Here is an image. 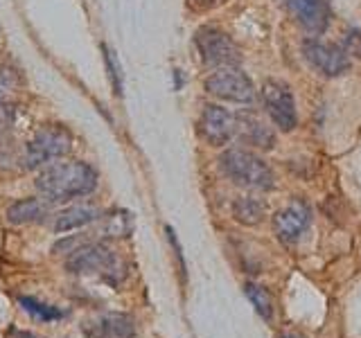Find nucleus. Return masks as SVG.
<instances>
[{"instance_id": "nucleus-1", "label": "nucleus", "mask_w": 361, "mask_h": 338, "mask_svg": "<svg viewBox=\"0 0 361 338\" xmlns=\"http://www.w3.org/2000/svg\"><path fill=\"white\" fill-rule=\"evenodd\" d=\"M97 187V174L88 163L66 161L43 167L37 176V189L43 201L66 203L90 194Z\"/></svg>"}, {"instance_id": "nucleus-2", "label": "nucleus", "mask_w": 361, "mask_h": 338, "mask_svg": "<svg viewBox=\"0 0 361 338\" xmlns=\"http://www.w3.org/2000/svg\"><path fill=\"white\" fill-rule=\"evenodd\" d=\"M219 167L235 185L246 187V189L267 192V189H274L276 185L274 169H271L257 154L248 149H240V146H233V149L224 151L219 158Z\"/></svg>"}, {"instance_id": "nucleus-3", "label": "nucleus", "mask_w": 361, "mask_h": 338, "mask_svg": "<svg viewBox=\"0 0 361 338\" xmlns=\"http://www.w3.org/2000/svg\"><path fill=\"white\" fill-rule=\"evenodd\" d=\"M66 268L75 275H99L111 284L124 277L122 259L104 244H82L71 251Z\"/></svg>"}, {"instance_id": "nucleus-4", "label": "nucleus", "mask_w": 361, "mask_h": 338, "mask_svg": "<svg viewBox=\"0 0 361 338\" xmlns=\"http://www.w3.org/2000/svg\"><path fill=\"white\" fill-rule=\"evenodd\" d=\"M73 146V135L61 124H45L32 140L25 144V154H23V163L27 169H37L48 165L50 161L66 156Z\"/></svg>"}, {"instance_id": "nucleus-5", "label": "nucleus", "mask_w": 361, "mask_h": 338, "mask_svg": "<svg viewBox=\"0 0 361 338\" xmlns=\"http://www.w3.org/2000/svg\"><path fill=\"white\" fill-rule=\"evenodd\" d=\"M210 95L224 101H233V104H253L255 101V86L251 77L242 73L237 65L219 68L214 70L206 82H203Z\"/></svg>"}, {"instance_id": "nucleus-6", "label": "nucleus", "mask_w": 361, "mask_h": 338, "mask_svg": "<svg viewBox=\"0 0 361 338\" xmlns=\"http://www.w3.org/2000/svg\"><path fill=\"white\" fill-rule=\"evenodd\" d=\"M259 97H262L267 115L280 131L289 133L296 129L298 113H296V101H293V93L289 84L280 82V79H267L262 88H259Z\"/></svg>"}, {"instance_id": "nucleus-7", "label": "nucleus", "mask_w": 361, "mask_h": 338, "mask_svg": "<svg viewBox=\"0 0 361 338\" xmlns=\"http://www.w3.org/2000/svg\"><path fill=\"white\" fill-rule=\"evenodd\" d=\"M201 59L214 68H231L242 61V52L237 43L226 32L217 27H201L195 37Z\"/></svg>"}, {"instance_id": "nucleus-8", "label": "nucleus", "mask_w": 361, "mask_h": 338, "mask_svg": "<svg viewBox=\"0 0 361 338\" xmlns=\"http://www.w3.org/2000/svg\"><path fill=\"white\" fill-rule=\"evenodd\" d=\"M302 56L323 77H341L350 68V56L332 43L307 39L302 43Z\"/></svg>"}, {"instance_id": "nucleus-9", "label": "nucleus", "mask_w": 361, "mask_h": 338, "mask_svg": "<svg viewBox=\"0 0 361 338\" xmlns=\"http://www.w3.org/2000/svg\"><path fill=\"white\" fill-rule=\"evenodd\" d=\"M199 133L201 138L212 146H224L235 135V115L221 108L219 104L203 106L199 115Z\"/></svg>"}, {"instance_id": "nucleus-10", "label": "nucleus", "mask_w": 361, "mask_h": 338, "mask_svg": "<svg viewBox=\"0 0 361 338\" xmlns=\"http://www.w3.org/2000/svg\"><path fill=\"white\" fill-rule=\"evenodd\" d=\"M312 223V210L307 208V203L296 199L291 201L287 208H282L276 212L274 217V232L278 234L280 242H296L300 239V234L310 228Z\"/></svg>"}, {"instance_id": "nucleus-11", "label": "nucleus", "mask_w": 361, "mask_h": 338, "mask_svg": "<svg viewBox=\"0 0 361 338\" xmlns=\"http://www.w3.org/2000/svg\"><path fill=\"white\" fill-rule=\"evenodd\" d=\"M280 5L289 11V16L302 30L312 34L325 32L330 23V3L327 0H280Z\"/></svg>"}, {"instance_id": "nucleus-12", "label": "nucleus", "mask_w": 361, "mask_h": 338, "mask_svg": "<svg viewBox=\"0 0 361 338\" xmlns=\"http://www.w3.org/2000/svg\"><path fill=\"white\" fill-rule=\"evenodd\" d=\"M88 338H133L135 323L127 313H104L84 325Z\"/></svg>"}, {"instance_id": "nucleus-13", "label": "nucleus", "mask_w": 361, "mask_h": 338, "mask_svg": "<svg viewBox=\"0 0 361 338\" xmlns=\"http://www.w3.org/2000/svg\"><path fill=\"white\" fill-rule=\"evenodd\" d=\"M235 133L242 135V140L246 144H253L257 149H274L276 144V133L271 131V127L259 120L255 113H242V115L235 118Z\"/></svg>"}, {"instance_id": "nucleus-14", "label": "nucleus", "mask_w": 361, "mask_h": 338, "mask_svg": "<svg viewBox=\"0 0 361 338\" xmlns=\"http://www.w3.org/2000/svg\"><path fill=\"white\" fill-rule=\"evenodd\" d=\"M48 217V201L41 199H20L7 210V221L14 225L37 223Z\"/></svg>"}, {"instance_id": "nucleus-15", "label": "nucleus", "mask_w": 361, "mask_h": 338, "mask_svg": "<svg viewBox=\"0 0 361 338\" xmlns=\"http://www.w3.org/2000/svg\"><path fill=\"white\" fill-rule=\"evenodd\" d=\"M99 217L97 208L93 206H73L63 212L56 214L54 219V232H71V230H77V228H84V225L93 223L95 219Z\"/></svg>"}, {"instance_id": "nucleus-16", "label": "nucleus", "mask_w": 361, "mask_h": 338, "mask_svg": "<svg viewBox=\"0 0 361 338\" xmlns=\"http://www.w3.org/2000/svg\"><path fill=\"white\" fill-rule=\"evenodd\" d=\"M264 214H267V206L259 199L240 196L233 201V217L242 225H257L264 219Z\"/></svg>"}, {"instance_id": "nucleus-17", "label": "nucleus", "mask_w": 361, "mask_h": 338, "mask_svg": "<svg viewBox=\"0 0 361 338\" xmlns=\"http://www.w3.org/2000/svg\"><path fill=\"white\" fill-rule=\"evenodd\" d=\"M133 230V217L127 210H113L102 221V232L106 237H129Z\"/></svg>"}, {"instance_id": "nucleus-18", "label": "nucleus", "mask_w": 361, "mask_h": 338, "mask_svg": "<svg viewBox=\"0 0 361 338\" xmlns=\"http://www.w3.org/2000/svg\"><path fill=\"white\" fill-rule=\"evenodd\" d=\"M20 307L25 309L30 315H34L37 320H43V323H50V320H56V318H63V311H59L56 307H50V304H43L34 298H27V296H20L18 298Z\"/></svg>"}, {"instance_id": "nucleus-19", "label": "nucleus", "mask_w": 361, "mask_h": 338, "mask_svg": "<svg viewBox=\"0 0 361 338\" xmlns=\"http://www.w3.org/2000/svg\"><path fill=\"white\" fill-rule=\"evenodd\" d=\"M244 293H246V298L251 300V304L255 307V311L262 315L264 320H271V315H274V304H271V298H269V293L262 289V287H257V284H248L244 287Z\"/></svg>"}, {"instance_id": "nucleus-20", "label": "nucleus", "mask_w": 361, "mask_h": 338, "mask_svg": "<svg viewBox=\"0 0 361 338\" xmlns=\"http://www.w3.org/2000/svg\"><path fill=\"white\" fill-rule=\"evenodd\" d=\"M102 50H104V61H106V70H109L113 90H116L118 95H122V73H120V65L116 59V52H111L109 48H102Z\"/></svg>"}, {"instance_id": "nucleus-21", "label": "nucleus", "mask_w": 361, "mask_h": 338, "mask_svg": "<svg viewBox=\"0 0 361 338\" xmlns=\"http://www.w3.org/2000/svg\"><path fill=\"white\" fill-rule=\"evenodd\" d=\"M341 50H343L348 56H355V59H361V32H359V30H348V32L343 34Z\"/></svg>"}, {"instance_id": "nucleus-22", "label": "nucleus", "mask_w": 361, "mask_h": 338, "mask_svg": "<svg viewBox=\"0 0 361 338\" xmlns=\"http://www.w3.org/2000/svg\"><path fill=\"white\" fill-rule=\"evenodd\" d=\"M9 127V108L0 104V135H3Z\"/></svg>"}, {"instance_id": "nucleus-23", "label": "nucleus", "mask_w": 361, "mask_h": 338, "mask_svg": "<svg viewBox=\"0 0 361 338\" xmlns=\"http://www.w3.org/2000/svg\"><path fill=\"white\" fill-rule=\"evenodd\" d=\"M280 338H305V336H298V334H282Z\"/></svg>"}, {"instance_id": "nucleus-24", "label": "nucleus", "mask_w": 361, "mask_h": 338, "mask_svg": "<svg viewBox=\"0 0 361 338\" xmlns=\"http://www.w3.org/2000/svg\"><path fill=\"white\" fill-rule=\"evenodd\" d=\"M201 3H203V5H214L217 0H201Z\"/></svg>"}]
</instances>
